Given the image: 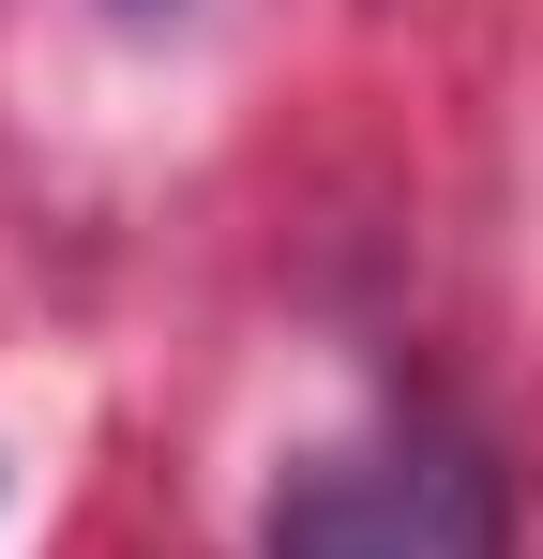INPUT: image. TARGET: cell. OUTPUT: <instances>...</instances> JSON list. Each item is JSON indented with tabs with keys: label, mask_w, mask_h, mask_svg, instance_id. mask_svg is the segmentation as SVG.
Instances as JSON below:
<instances>
[{
	"label": "cell",
	"mask_w": 543,
	"mask_h": 559,
	"mask_svg": "<svg viewBox=\"0 0 543 559\" xmlns=\"http://www.w3.org/2000/svg\"><path fill=\"white\" fill-rule=\"evenodd\" d=\"M272 559H498V499L438 439L317 454L272 484Z\"/></svg>",
	"instance_id": "cell-1"
}]
</instances>
